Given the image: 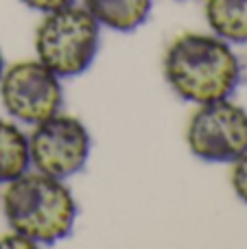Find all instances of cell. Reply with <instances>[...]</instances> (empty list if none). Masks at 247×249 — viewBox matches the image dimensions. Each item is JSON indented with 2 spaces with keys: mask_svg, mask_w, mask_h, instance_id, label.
<instances>
[{
  "mask_svg": "<svg viewBox=\"0 0 247 249\" xmlns=\"http://www.w3.org/2000/svg\"><path fill=\"white\" fill-rule=\"evenodd\" d=\"M81 7L101 29L131 33L149 20L153 0H81Z\"/></svg>",
  "mask_w": 247,
  "mask_h": 249,
  "instance_id": "obj_7",
  "label": "cell"
},
{
  "mask_svg": "<svg viewBox=\"0 0 247 249\" xmlns=\"http://www.w3.org/2000/svg\"><path fill=\"white\" fill-rule=\"evenodd\" d=\"M162 72L177 99L204 105L232 99L243 68L230 42L214 33L186 31L166 46Z\"/></svg>",
  "mask_w": 247,
  "mask_h": 249,
  "instance_id": "obj_1",
  "label": "cell"
},
{
  "mask_svg": "<svg viewBox=\"0 0 247 249\" xmlns=\"http://www.w3.org/2000/svg\"><path fill=\"white\" fill-rule=\"evenodd\" d=\"M29 166V136L16 121L0 118V186L20 177Z\"/></svg>",
  "mask_w": 247,
  "mask_h": 249,
  "instance_id": "obj_9",
  "label": "cell"
},
{
  "mask_svg": "<svg viewBox=\"0 0 247 249\" xmlns=\"http://www.w3.org/2000/svg\"><path fill=\"white\" fill-rule=\"evenodd\" d=\"M24 7L33 9V11H39L44 13H51V11H57V9H64V7H70L74 4L77 0H20Z\"/></svg>",
  "mask_w": 247,
  "mask_h": 249,
  "instance_id": "obj_11",
  "label": "cell"
},
{
  "mask_svg": "<svg viewBox=\"0 0 247 249\" xmlns=\"http://www.w3.org/2000/svg\"><path fill=\"white\" fill-rule=\"evenodd\" d=\"M210 33L230 44H247V0H204Z\"/></svg>",
  "mask_w": 247,
  "mask_h": 249,
  "instance_id": "obj_8",
  "label": "cell"
},
{
  "mask_svg": "<svg viewBox=\"0 0 247 249\" xmlns=\"http://www.w3.org/2000/svg\"><path fill=\"white\" fill-rule=\"evenodd\" d=\"M186 144L204 162L232 164L247 151V109L232 99L197 105L186 124Z\"/></svg>",
  "mask_w": 247,
  "mask_h": 249,
  "instance_id": "obj_5",
  "label": "cell"
},
{
  "mask_svg": "<svg viewBox=\"0 0 247 249\" xmlns=\"http://www.w3.org/2000/svg\"><path fill=\"white\" fill-rule=\"evenodd\" d=\"M0 247H16V249H20V247H35V245L29 241V238H24L22 234H18V232H13V230H11V234L0 236Z\"/></svg>",
  "mask_w": 247,
  "mask_h": 249,
  "instance_id": "obj_12",
  "label": "cell"
},
{
  "mask_svg": "<svg viewBox=\"0 0 247 249\" xmlns=\"http://www.w3.org/2000/svg\"><path fill=\"white\" fill-rule=\"evenodd\" d=\"M2 214L9 228L29 238L35 247L53 245L72 232L77 199L64 179L26 171L4 184Z\"/></svg>",
  "mask_w": 247,
  "mask_h": 249,
  "instance_id": "obj_2",
  "label": "cell"
},
{
  "mask_svg": "<svg viewBox=\"0 0 247 249\" xmlns=\"http://www.w3.org/2000/svg\"><path fill=\"white\" fill-rule=\"evenodd\" d=\"M4 68H7V61H4V53H2V48H0V77H2Z\"/></svg>",
  "mask_w": 247,
  "mask_h": 249,
  "instance_id": "obj_13",
  "label": "cell"
},
{
  "mask_svg": "<svg viewBox=\"0 0 247 249\" xmlns=\"http://www.w3.org/2000/svg\"><path fill=\"white\" fill-rule=\"evenodd\" d=\"M101 46V26L79 4L44 13L35 29V59L59 79L83 74Z\"/></svg>",
  "mask_w": 247,
  "mask_h": 249,
  "instance_id": "obj_3",
  "label": "cell"
},
{
  "mask_svg": "<svg viewBox=\"0 0 247 249\" xmlns=\"http://www.w3.org/2000/svg\"><path fill=\"white\" fill-rule=\"evenodd\" d=\"M230 186H232V190H234V195L239 197V201L247 206V151L241 153L239 158L232 162Z\"/></svg>",
  "mask_w": 247,
  "mask_h": 249,
  "instance_id": "obj_10",
  "label": "cell"
},
{
  "mask_svg": "<svg viewBox=\"0 0 247 249\" xmlns=\"http://www.w3.org/2000/svg\"><path fill=\"white\" fill-rule=\"evenodd\" d=\"M0 103L16 123L37 124L61 112V79L39 59L16 61L0 77Z\"/></svg>",
  "mask_w": 247,
  "mask_h": 249,
  "instance_id": "obj_6",
  "label": "cell"
},
{
  "mask_svg": "<svg viewBox=\"0 0 247 249\" xmlns=\"http://www.w3.org/2000/svg\"><path fill=\"white\" fill-rule=\"evenodd\" d=\"M92 153V136L77 116L57 112L33 124L29 136L31 166L57 179H68L86 168Z\"/></svg>",
  "mask_w": 247,
  "mask_h": 249,
  "instance_id": "obj_4",
  "label": "cell"
}]
</instances>
